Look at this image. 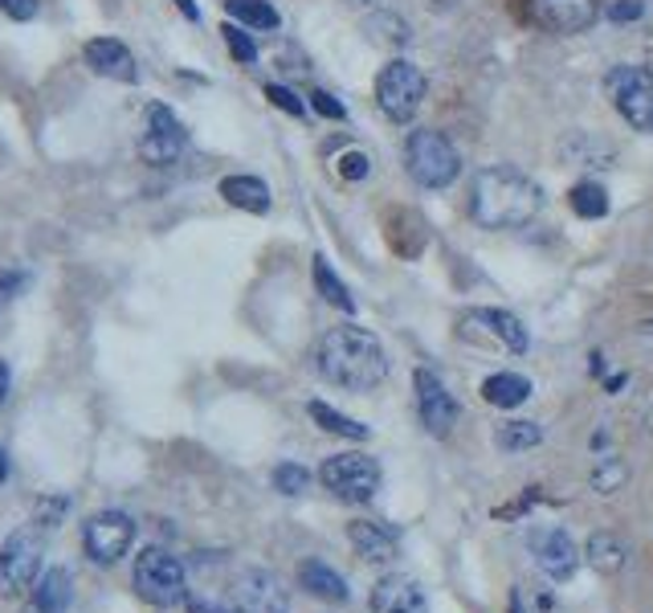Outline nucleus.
Segmentation results:
<instances>
[{
    "label": "nucleus",
    "mask_w": 653,
    "mask_h": 613,
    "mask_svg": "<svg viewBox=\"0 0 653 613\" xmlns=\"http://www.w3.org/2000/svg\"><path fill=\"white\" fill-rule=\"evenodd\" d=\"M469 213L482 229H523L539 217L543 192L531 176H523L511 164H490L474 176V192H469Z\"/></svg>",
    "instance_id": "obj_1"
},
{
    "label": "nucleus",
    "mask_w": 653,
    "mask_h": 613,
    "mask_svg": "<svg viewBox=\"0 0 653 613\" xmlns=\"http://www.w3.org/2000/svg\"><path fill=\"white\" fill-rule=\"evenodd\" d=\"M315 360H318L323 380H331V385L352 389V392L376 389L388 376L385 343L376 340L368 327H355V324L331 327V331L318 340Z\"/></svg>",
    "instance_id": "obj_2"
},
{
    "label": "nucleus",
    "mask_w": 653,
    "mask_h": 613,
    "mask_svg": "<svg viewBox=\"0 0 653 613\" xmlns=\"http://www.w3.org/2000/svg\"><path fill=\"white\" fill-rule=\"evenodd\" d=\"M131 589L139 601H148L155 610H176L188 601V568L180 556H172L168 548H143L135 556Z\"/></svg>",
    "instance_id": "obj_3"
},
{
    "label": "nucleus",
    "mask_w": 653,
    "mask_h": 613,
    "mask_svg": "<svg viewBox=\"0 0 653 613\" xmlns=\"http://www.w3.org/2000/svg\"><path fill=\"white\" fill-rule=\"evenodd\" d=\"M404 168L420 188H450L462 176V155L441 132L420 127L404 139Z\"/></svg>",
    "instance_id": "obj_4"
},
{
    "label": "nucleus",
    "mask_w": 653,
    "mask_h": 613,
    "mask_svg": "<svg viewBox=\"0 0 653 613\" xmlns=\"http://www.w3.org/2000/svg\"><path fill=\"white\" fill-rule=\"evenodd\" d=\"M425 74L420 66H413L409 58H397V62H388L380 70V78H376V102H380V111H385L392 123H409L417 115V107L425 102Z\"/></svg>",
    "instance_id": "obj_5"
},
{
    "label": "nucleus",
    "mask_w": 653,
    "mask_h": 613,
    "mask_svg": "<svg viewBox=\"0 0 653 613\" xmlns=\"http://www.w3.org/2000/svg\"><path fill=\"white\" fill-rule=\"evenodd\" d=\"M604 90L620 120L633 132H653V74L645 66H613L604 78Z\"/></svg>",
    "instance_id": "obj_6"
},
{
    "label": "nucleus",
    "mask_w": 653,
    "mask_h": 613,
    "mask_svg": "<svg viewBox=\"0 0 653 613\" xmlns=\"http://www.w3.org/2000/svg\"><path fill=\"white\" fill-rule=\"evenodd\" d=\"M318 483L343 503H368L380 491V462L368 454H336L318 466Z\"/></svg>",
    "instance_id": "obj_7"
},
{
    "label": "nucleus",
    "mask_w": 653,
    "mask_h": 613,
    "mask_svg": "<svg viewBox=\"0 0 653 613\" xmlns=\"http://www.w3.org/2000/svg\"><path fill=\"white\" fill-rule=\"evenodd\" d=\"M41 531L17 528L4 545H0V597L29 593L34 580L41 577Z\"/></svg>",
    "instance_id": "obj_8"
},
{
    "label": "nucleus",
    "mask_w": 653,
    "mask_h": 613,
    "mask_svg": "<svg viewBox=\"0 0 653 613\" xmlns=\"http://www.w3.org/2000/svg\"><path fill=\"white\" fill-rule=\"evenodd\" d=\"M135 545V520L127 511H95L83 524V552L95 564H118Z\"/></svg>",
    "instance_id": "obj_9"
},
{
    "label": "nucleus",
    "mask_w": 653,
    "mask_h": 613,
    "mask_svg": "<svg viewBox=\"0 0 653 613\" xmlns=\"http://www.w3.org/2000/svg\"><path fill=\"white\" fill-rule=\"evenodd\" d=\"M234 613H286V589L269 568H241L229 580V601Z\"/></svg>",
    "instance_id": "obj_10"
},
{
    "label": "nucleus",
    "mask_w": 653,
    "mask_h": 613,
    "mask_svg": "<svg viewBox=\"0 0 653 613\" xmlns=\"http://www.w3.org/2000/svg\"><path fill=\"white\" fill-rule=\"evenodd\" d=\"M413 389H417V417L420 426L429 429L434 438H445L453 426H457V417H462V405H457V397L445 389V380L429 368H417L413 373Z\"/></svg>",
    "instance_id": "obj_11"
},
{
    "label": "nucleus",
    "mask_w": 653,
    "mask_h": 613,
    "mask_svg": "<svg viewBox=\"0 0 653 613\" xmlns=\"http://www.w3.org/2000/svg\"><path fill=\"white\" fill-rule=\"evenodd\" d=\"M185 148H188L185 123L172 115V107L151 102L148 107V136L139 139V155L148 160L151 168H164V164H176Z\"/></svg>",
    "instance_id": "obj_12"
},
{
    "label": "nucleus",
    "mask_w": 653,
    "mask_h": 613,
    "mask_svg": "<svg viewBox=\"0 0 653 613\" xmlns=\"http://www.w3.org/2000/svg\"><path fill=\"white\" fill-rule=\"evenodd\" d=\"M527 552L552 580H568L576 573V564H580L576 540L564 528H555V524H539V528L527 531Z\"/></svg>",
    "instance_id": "obj_13"
},
{
    "label": "nucleus",
    "mask_w": 653,
    "mask_h": 613,
    "mask_svg": "<svg viewBox=\"0 0 653 613\" xmlns=\"http://www.w3.org/2000/svg\"><path fill=\"white\" fill-rule=\"evenodd\" d=\"M531 21L552 34H585L597 25L604 0H527Z\"/></svg>",
    "instance_id": "obj_14"
},
{
    "label": "nucleus",
    "mask_w": 653,
    "mask_h": 613,
    "mask_svg": "<svg viewBox=\"0 0 653 613\" xmlns=\"http://www.w3.org/2000/svg\"><path fill=\"white\" fill-rule=\"evenodd\" d=\"M372 613H429V601L413 577L388 573L372 585Z\"/></svg>",
    "instance_id": "obj_15"
},
{
    "label": "nucleus",
    "mask_w": 653,
    "mask_h": 613,
    "mask_svg": "<svg viewBox=\"0 0 653 613\" xmlns=\"http://www.w3.org/2000/svg\"><path fill=\"white\" fill-rule=\"evenodd\" d=\"M86 66L102 74V78H115V83H135L139 78V66H135L131 50L118 41V37H95L86 41Z\"/></svg>",
    "instance_id": "obj_16"
},
{
    "label": "nucleus",
    "mask_w": 653,
    "mask_h": 613,
    "mask_svg": "<svg viewBox=\"0 0 653 613\" xmlns=\"http://www.w3.org/2000/svg\"><path fill=\"white\" fill-rule=\"evenodd\" d=\"M348 540H352L355 556L368 564L397 561V548H401L397 531L388 528V524H376V520H352L348 524Z\"/></svg>",
    "instance_id": "obj_17"
},
{
    "label": "nucleus",
    "mask_w": 653,
    "mask_h": 613,
    "mask_svg": "<svg viewBox=\"0 0 653 613\" xmlns=\"http://www.w3.org/2000/svg\"><path fill=\"white\" fill-rule=\"evenodd\" d=\"M70 601H74V580H70V568L53 564L41 577L34 580L29 589V601L21 613H70Z\"/></svg>",
    "instance_id": "obj_18"
},
{
    "label": "nucleus",
    "mask_w": 653,
    "mask_h": 613,
    "mask_svg": "<svg viewBox=\"0 0 653 613\" xmlns=\"http://www.w3.org/2000/svg\"><path fill=\"white\" fill-rule=\"evenodd\" d=\"M299 585H302V593L318 597V601H327V605H348V601H352L348 580L339 577L327 561H318V556H306V561L299 564Z\"/></svg>",
    "instance_id": "obj_19"
},
{
    "label": "nucleus",
    "mask_w": 653,
    "mask_h": 613,
    "mask_svg": "<svg viewBox=\"0 0 653 613\" xmlns=\"http://www.w3.org/2000/svg\"><path fill=\"white\" fill-rule=\"evenodd\" d=\"M221 197L234 209H246V213H269V188L258 176H225L221 180Z\"/></svg>",
    "instance_id": "obj_20"
},
{
    "label": "nucleus",
    "mask_w": 653,
    "mask_h": 613,
    "mask_svg": "<svg viewBox=\"0 0 653 613\" xmlns=\"http://www.w3.org/2000/svg\"><path fill=\"white\" fill-rule=\"evenodd\" d=\"M585 556H588V564H592L597 573L613 577V573H620V568H625L629 548H625V540H620L617 531H592V536H588V545H585Z\"/></svg>",
    "instance_id": "obj_21"
},
{
    "label": "nucleus",
    "mask_w": 653,
    "mask_h": 613,
    "mask_svg": "<svg viewBox=\"0 0 653 613\" xmlns=\"http://www.w3.org/2000/svg\"><path fill=\"white\" fill-rule=\"evenodd\" d=\"M482 397L494 409H519L531 397V380L523 373H494L482 380Z\"/></svg>",
    "instance_id": "obj_22"
},
{
    "label": "nucleus",
    "mask_w": 653,
    "mask_h": 613,
    "mask_svg": "<svg viewBox=\"0 0 653 613\" xmlns=\"http://www.w3.org/2000/svg\"><path fill=\"white\" fill-rule=\"evenodd\" d=\"M306 413H311V422H315L318 429H327V434H336V438H352V442H368L372 438V429L364 426V422H355V417H348V413H339V409H331L327 401H311Z\"/></svg>",
    "instance_id": "obj_23"
},
{
    "label": "nucleus",
    "mask_w": 653,
    "mask_h": 613,
    "mask_svg": "<svg viewBox=\"0 0 653 613\" xmlns=\"http://www.w3.org/2000/svg\"><path fill=\"white\" fill-rule=\"evenodd\" d=\"M474 324L490 327V336L499 343H506L511 352H527V327L511 315V311H499V306H482L478 315H474Z\"/></svg>",
    "instance_id": "obj_24"
},
{
    "label": "nucleus",
    "mask_w": 653,
    "mask_h": 613,
    "mask_svg": "<svg viewBox=\"0 0 653 613\" xmlns=\"http://www.w3.org/2000/svg\"><path fill=\"white\" fill-rule=\"evenodd\" d=\"M311 274H315V290H318V295H323V299H327L331 306H339V311H348V315H352V311H355L352 290L343 287V278L331 271V262H327V258H315Z\"/></svg>",
    "instance_id": "obj_25"
},
{
    "label": "nucleus",
    "mask_w": 653,
    "mask_h": 613,
    "mask_svg": "<svg viewBox=\"0 0 653 613\" xmlns=\"http://www.w3.org/2000/svg\"><path fill=\"white\" fill-rule=\"evenodd\" d=\"M225 9L237 25H250V29H278L282 25L278 9L269 0H225Z\"/></svg>",
    "instance_id": "obj_26"
},
{
    "label": "nucleus",
    "mask_w": 653,
    "mask_h": 613,
    "mask_svg": "<svg viewBox=\"0 0 653 613\" xmlns=\"http://www.w3.org/2000/svg\"><path fill=\"white\" fill-rule=\"evenodd\" d=\"M539 442H543V426H536V422H503V426L494 429V446H499L503 454L536 450Z\"/></svg>",
    "instance_id": "obj_27"
},
{
    "label": "nucleus",
    "mask_w": 653,
    "mask_h": 613,
    "mask_svg": "<svg viewBox=\"0 0 653 613\" xmlns=\"http://www.w3.org/2000/svg\"><path fill=\"white\" fill-rule=\"evenodd\" d=\"M568 204L576 217H588V222H597L608 213V192L601 185H592V180H580V185L568 192Z\"/></svg>",
    "instance_id": "obj_28"
},
{
    "label": "nucleus",
    "mask_w": 653,
    "mask_h": 613,
    "mask_svg": "<svg viewBox=\"0 0 653 613\" xmlns=\"http://www.w3.org/2000/svg\"><path fill=\"white\" fill-rule=\"evenodd\" d=\"M274 487L282 495H302L311 487V471L299 462H282V466H274Z\"/></svg>",
    "instance_id": "obj_29"
},
{
    "label": "nucleus",
    "mask_w": 653,
    "mask_h": 613,
    "mask_svg": "<svg viewBox=\"0 0 653 613\" xmlns=\"http://www.w3.org/2000/svg\"><path fill=\"white\" fill-rule=\"evenodd\" d=\"M221 34H225V46H229V53H234L241 66H253V62H258V46H253V37L246 34V29H237V25H225Z\"/></svg>",
    "instance_id": "obj_30"
},
{
    "label": "nucleus",
    "mask_w": 653,
    "mask_h": 613,
    "mask_svg": "<svg viewBox=\"0 0 653 613\" xmlns=\"http://www.w3.org/2000/svg\"><path fill=\"white\" fill-rule=\"evenodd\" d=\"M266 99L274 102V107H278V111H286V115H294V120H302V115H306V102L299 99V95H294V90H286V86H266Z\"/></svg>",
    "instance_id": "obj_31"
},
{
    "label": "nucleus",
    "mask_w": 653,
    "mask_h": 613,
    "mask_svg": "<svg viewBox=\"0 0 653 613\" xmlns=\"http://www.w3.org/2000/svg\"><path fill=\"white\" fill-rule=\"evenodd\" d=\"M339 176H343V180H364V176H368L372 172V160L364 152H343L339 155Z\"/></svg>",
    "instance_id": "obj_32"
},
{
    "label": "nucleus",
    "mask_w": 653,
    "mask_h": 613,
    "mask_svg": "<svg viewBox=\"0 0 653 613\" xmlns=\"http://www.w3.org/2000/svg\"><path fill=\"white\" fill-rule=\"evenodd\" d=\"M306 99H311V107H315L323 120H343V115H348V111H343V102H339L336 95H327V90H311Z\"/></svg>",
    "instance_id": "obj_33"
},
{
    "label": "nucleus",
    "mask_w": 653,
    "mask_h": 613,
    "mask_svg": "<svg viewBox=\"0 0 653 613\" xmlns=\"http://www.w3.org/2000/svg\"><path fill=\"white\" fill-rule=\"evenodd\" d=\"M62 515H66V499H62V495H53V499H41V503H37V524H46V528L62 524Z\"/></svg>",
    "instance_id": "obj_34"
},
{
    "label": "nucleus",
    "mask_w": 653,
    "mask_h": 613,
    "mask_svg": "<svg viewBox=\"0 0 653 613\" xmlns=\"http://www.w3.org/2000/svg\"><path fill=\"white\" fill-rule=\"evenodd\" d=\"M21 290H25V274H21V271H0V311L13 303Z\"/></svg>",
    "instance_id": "obj_35"
},
{
    "label": "nucleus",
    "mask_w": 653,
    "mask_h": 613,
    "mask_svg": "<svg viewBox=\"0 0 653 613\" xmlns=\"http://www.w3.org/2000/svg\"><path fill=\"white\" fill-rule=\"evenodd\" d=\"M620 483H625V466H613V475H608V462H601V466H597V475H592V487H597V491H613V487H620Z\"/></svg>",
    "instance_id": "obj_36"
},
{
    "label": "nucleus",
    "mask_w": 653,
    "mask_h": 613,
    "mask_svg": "<svg viewBox=\"0 0 653 613\" xmlns=\"http://www.w3.org/2000/svg\"><path fill=\"white\" fill-rule=\"evenodd\" d=\"M641 13H645L641 0H613V4H608V21H637Z\"/></svg>",
    "instance_id": "obj_37"
},
{
    "label": "nucleus",
    "mask_w": 653,
    "mask_h": 613,
    "mask_svg": "<svg viewBox=\"0 0 653 613\" xmlns=\"http://www.w3.org/2000/svg\"><path fill=\"white\" fill-rule=\"evenodd\" d=\"M0 13L13 21H29L37 13V0H0Z\"/></svg>",
    "instance_id": "obj_38"
},
{
    "label": "nucleus",
    "mask_w": 653,
    "mask_h": 613,
    "mask_svg": "<svg viewBox=\"0 0 653 613\" xmlns=\"http://www.w3.org/2000/svg\"><path fill=\"white\" fill-rule=\"evenodd\" d=\"M188 613H234V610L221 605V601H188Z\"/></svg>",
    "instance_id": "obj_39"
},
{
    "label": "nucleus",
    "mask_w": 653,
    "mask_h": 613,
    "mask_svg": "<svg viewBox=\"0 0 653 613\" xmlns=\"http://www.w3.org/2000/svg\"><path fill=\"white\" fill-rule=\"evenodd\" d=\"M176 9H180L188 21H201V9H197V0H176Z\"/></svg>",
    "instance_id": "obj_40"
},
{
    "label": "nucleus",
    "mask_w": 653,
    "mask_h": 613,
    "mask_svg": "<svg viewBox=\"0 0 653 613\" xmlns=\"http://www.w3.org/2000/svg\"><path fill=\"white\" fill-rule=\"evenodd\" d=\"M4 401H9V364L0 360V405H4Z\"/></svg>",
    "instance_id": "obj_41"
},
{
    "label": "nucleus",
    "mask_w": 653,
    "mask_h": 613,
    "mask_svg": "<svg viewBox=\"0 0 653 613\" xmlns=\"http://www.w3.org/2000/svg\"><path fill=\"white\" fill-rule=\"evenodd\" d=\"M9 478V459H4V450H0V483Z\"/></svg>",
    "instance_id": "obj_42"
},
{
    "label": "nucleus",
    "mask_w": 653,
    "mask_h": 613,
    "mask_svg": "<svg viewBox=\"0 0 653 613\" xmlns=\"http://www.w3.org/2000/svg\"><path fill=\"white\" fill-rule=\"evenodd\" d=\"M348 4H355V9H372V4H380V0H348Z\"/></svg>",
    "instance_id": "obj_43"
},
{
    "label": "nucleus",
    "mask_w": 653,
    "mask_h": 613,
    "mask_svg": "<svg viewBox=\"0 0 653 613\" xmlns=\"http://www.w3.org/2000/svg\"><path fill=\"white\" fill-rule=\"evenodd\" d=\"M511 613H523V601H519V593H511Z\"/></svg>",
    "instance_id": "obj_44"
}]
</instances>
